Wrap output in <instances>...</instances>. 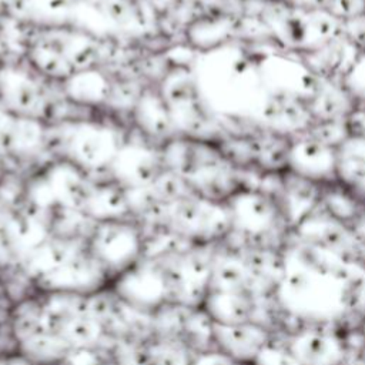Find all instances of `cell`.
<instances>
[{"instance_id": "cell-1", "label": "cell", "mask_w": 365, "mask_h": 365, "mask_svg": "<svg viewBox=\"0 0 365 365\" xmlns=\"http://www.w3.org/2000/svg\"><path fill=\"white\" fill-rule=\"evenodd\" d=\"M287 349L299 365H338L344 355L339 341L319 328L295 332Z\"/></svg>"}, {"instance_id": "cell-2", "label": "cell", "mask_w": 365, "mask_h": 365, "mask_svg": "<svg viewBox=\"0 0 365 365\" xmlns=\"http://www.w3.org/2000/svg\"><path fill=\"white\" fill-rule=\"evenodd\" d=\"M224 331L218 335L224 354L240 364L255 362L264 348L271 344L268 331L254 322L221 324Z\"/></svg>"}, {"instance_id": "cell-3", "label": "cell", "mask_w": 365, "mask_h": 365, "mask_svg": "<svg viewBox=\"0 0 365 365\" xmlns=\"http://www.w3.org/2000/svg\"><path fill=\"white\" fill-rule=\"evenodd\" d=\"M364 331H365V327H364Z\"/></svg>"}]
</instances>
